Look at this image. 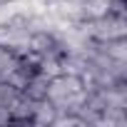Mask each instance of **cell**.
<instances>
[{"mask_svg":"<svg viewBox=\"0 0 127 127\" xmlns=\"http://www.w3.org/2000/svg\"><path fill=\"white\" fill-rule=\"evenodd\" d=\"M85 95H87V85L82 77L70 75V72H57L47 82L45 100L50 105H55L57 112H72L75 115L77 107L85 102Z\"/></svg>","mask_w":127,"mask_h":127,"instance_id":"6da1fadb","label":"cell"},{"mask_svg":"<svg viewBox=\"0 0 127 127\" xmlns=\"http://www.w3.org/2000/svg\"><path fill=\"white\" fill-rule=\"evenodd\" d=\"M80 28L85 30V35L92 42H110V40H120L127 37V20L112 13L97 15V18H87L80 23Z\"/></svg>","mask_w":127,"mask_h":127,"instance_id":"7a4b0ae2","label":"cell"},{"mask_svg":"<svg viewBox=\"0 0 127 127\" xmlns=\"http://www.w3.org/2000/svg\"><path fill=\"white\" fill-rule=\"evenodd\" d=\"M55 120H57V107L55 105H50L47 100L35 102V107H32V125H55Z\"/></svg>","mask_w":127,"mask_h":127,"instance_id":"3957f363","label":"cell"},{"mask_svg":"<svg viewBox=\"0 0 127 127\" xmlns=\"http://www.w3.org/2000/svg\"><path fill=\"white\" fill-rule=\"evenodd\" d=\"M5 3H13V0H0V5H5Z\"/></svg>","mask_w":127,"mask_h":127,"instance_id":"277c9868","label":"cell"}]
</instances>
